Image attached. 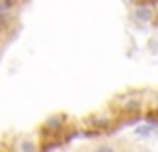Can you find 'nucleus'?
<instances>
[{"label": "nucleus", "instance_id": "f257e3e1", "mask_svg": "<svg viewBox=\"0 0 158 152\" xmlns=\"http://www.w3.org/2000/svg\"><path fill=\"white\" fill-rule=\"evenodd\" d=\"M112 122H114L112 115H108V113H95V115H91V117L88 119V122H86V124H88L89 128H95V130L102 132V130L110 128V126H112Z\"/></svg>", "mask_w": 158, "mask_h": 152}, {"label": "nucleus", "instance_id": "f03ea898", "mask_svg": "<svg viewBox=\"0 0 158 152\" xmlns=\"http://www.w3.org/2000/svg\"><path fill=\"white\" fill-rule=\"evenodd\" d=\"M63 121H65V117H63V115H60V113H56V115L48 117V119L43 122L41 130H43L45 134H58V132L63 128V124H65Z\"/></svg>", "mask_w": 158, "mask_h": 152}, {"label": "nucleus", "instance_id": "7ed1b4c3", "mask_svg": "<svg viewBox=\"0 0 158 152\" xmlns=\"http://www.w3.org/2000/svg\"><path fill=\"white\" fill-rule=\"evenodd\" d=\"M134 17H136L138 22H151L152 17H154V13H152V10L149 6H139V8H136Z\"/></svg>", "mask_w": 158, "mask_h": 152}, {"label": "nucleus", "instance_id": "20e7f679", "mask_svg": "<svg viewBox=\"0 0 158 152\" xmlns=\"http://www.w3.org/2000/svg\"><path fill=\"white\" fill-rule=\"evenodd\" d=\"M17 148H19L21 152H30V150H37V145L32 143L30 139H23V141L17 145Z\"/></svg>", "mask_w": 158, "mask_h": 152}, {"label": "nucleus", "instance_id": "39448f33", "mask_svg": "<svg viewBox=\"0 0 158 152\" xmlns=\"http://www.w3.org/2000/svg\"><path fill=\"white\" fill-rule=\"evenodd\" d=\"M154 106H156V110H158V93L154 95Z\"/></svg>", "mask_w": 158, "mask_h": 152}, {"label": "nucleus", "instance_id": "423d86ee", "mask_svg": "<svg viewBox=\"0 0 158 152\" xmlns=\"http://www.w3.org/2000/svg\"><path fill=\"white\" fill-rule=\"evenodd\" d=\"M13 2H15V4H21V2H23V0H13Z\"/></svg>", "mask_w": 158, "mask_h": 152}]
</instances>
